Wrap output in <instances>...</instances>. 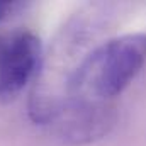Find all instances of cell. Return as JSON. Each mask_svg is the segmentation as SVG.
<instances>
[{
    "label": "cell",
    "mask_w": 146,
    "mask_h": 146,
    "mask_svg": "<svg viewBox=\"0 0 146 146\" xmlns=\"http://www.w3.org/2000/svg\"><path fill=\"white\" fill-rule=\"evenodd\" d=\"M22 9V2H9V0H0V22L9 19L14 12Z\"/></svg>",
    "instance_id": "4"
},
{
    "label": "cell",
    "mask_w": 146,
    "mask_h": 146,
    "mask_svg": "<svg viewBox=\"0 0 146 146\" xmlns=\"http://www.w3.org/2000/svg\"><path fill=\"white\" fill-rule=\"evenodd\" d=\"M31 119L68 145H85L104 138L115 122L110 102L37 92L29 100Z\"/></svg>",
    "instance_id": "2"
},
{
    "label": "cell",
    "mask_w": 146,
    "mask_h": 146,
    "mask_svg": "<svg viewBox=\"0 0 146 146\" xmlns=\"http://www.w3.org/2000/svg\"><path fill=\"white\" fill-rule=\"evenodd\" d=\"M42 46L27 29L0 31V97L17 94L39 72Z\"/></svg>",
    "instance_id": "3"
},
{
    "label": "cell",
    "mask_w": 146,
    "mask_h": 146,
    "mask_svg": "<svg viewBox=\"0 0 146 146\" xmlns=\"http://www.w3.org/2000/svg\"><path fill=\"white\" fill-rule=\"evenodd\" d=\"M146 63V34L112 37L90 51L66 82V95L110 102L124 92Z\"/></svg>",
    "instance_id": "1"
}]
</instances>
